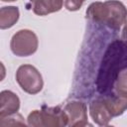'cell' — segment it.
Returning a JSON list of instances; mask_svg holds the SVG:
<instances>
[{"label": "cell", "mask_w": 127, "mask_h": 127, "mask_svg": "<svg viewBox=\"0 0 127 127\" xmlns=\"http://www.w3.org/2000/svg\"><path fill=\"white\" fill-rule=\"evenodd\" d=\"M31 127H66L67 116L64 109L59 106L46 107L32 111L27 118Z\"/></svg>", "instance_id": "obj_1"}, {"label": "cell", "mask_w": 127, "mask_h": 127, "mask_svg": "<svg viewBox=\"0 0 127 127\" xmlns=\"http://www.w3.org/2000/svg\"><path fill=\"white\" fill-rule=\"evenodd\" d=\"M16 80L20 87L29 94L39 93L44 85L40 71L32 64H22L16 71Z\"/></svg>", "instance_id": "obj_2"}, {"label": "cell", "mask_w": 127, "mask_h": 127, "mask_svg": "<svg viewBox=\"0 0 127 127\" xmlns=\"http://www.w3.org/2000/svg\"><path fill=\"white\" fill-rule=\"evenodd\" d=\"M39 41L37 35L28 29L16 32L10 42V48L14 55L18 57H28L36 53Z\"/></svg>", "instance_id": "obj_3"}, {"label": "cell", "mask_w": 127, "mask_h": 127, "mask_svg": "<svg viewBox=\"0 0 127 127\" xmlns=\"http://www.w3.org/2000/svg\"><path fill=\"white\" fill-rule=\"evenodd\" d=\"M68 127H83L87 122L86 105L81 101H70L64 106Z\"/></svg>", "instance_id": "obj_4"}, {"label": "cell", "mask_w": 127, "mask_h": 127, "mask_svg": "<svg viewBox=\"0 0 127 127\" xmlns=\"http://www.w3.org/2000/svg\"><path fill=\"white\" fill-rule=\"evenodd\" d=\"M109 8V16L106 25L114 30L120 29L127 18V8L120 1H106Z\"/></svg>", "instance_id": "obj_5"}, {"label": "cell", "mask_w": 127, "mask_h": 127, "mask_svg": "<svg viewBox=\"0 0 127 127\" xmlns=\"http://www.w3.org/2000/svg\"><path fill=\"white\" fill-rule=\"evenodd\" d=\"M89 113L92 120L99 126L107 125L113 117L104 98L93 99L89 104Z\"/></svg>", "instance_id": "obj_6"}, {"label": "cell", "mask_w": 127, "mask_h": 127, "mask_svg": "<svg viewBox=\"0 0 127 127\" xmlns=\"http://www.w3.org/2000/svg\"><path fill=\"white\" fill-rule=\"evenodd\" d=\"M19 108L20 99L16 93L11 90H2L0 92V117L16 114Z\"/></svg>", "instance_id": "obj_7"}, {"label": "cell", "mask_w": 127, "mask_h": 127, "mask_svg": "<svg viewBox=\"0 0 127 127\" xmlns=\"http://www.w3.org/2000/svg\"><path fill=\"white\" fill-rule=\"evenodd\" d=\"M109 16V9L105 2H93L91 3L86 10V18L92 22L105 24L107 23Z\"/></svg>", "instance_id": "obj_8"}, {"label": "cell", "mask_w": 127, "mask_h": 127, "mask_svg": "<svg viewBox=\"0 0 127 127\" xmlns=\"http://www.w3.org/2000/svg\"><path fill=\"white\" fill-rule=\"evenodd\" d=\"M105 102L112 116H119L127 109V94L115 92L113 95L105 97Z\"/></svg>", "instance_id": "obj_9"}, {"label": "cell", "mask_w": 127, "mask_h": 127, "mask_svg": "<svg viewBox=\"0 0 127 127\" xmlns=\"http://www.w3.org/2000/svg\"><path fill=\"white\" fill-rule=\"evenodd\" d=\"M20 12L16 6H5L0 9V29L5 30L13 27L18 21Z\"/></svg>", "instance_id": "obj_10"}, {"label": "cell", "mask_w": 127, "mask_h": 127, "mask_svg": "<svg viewBox=\"0 0 127 127\" xmlns=\"http://www.w3.org/2000/svg\"><path fill=\"white\" fill-rule=\"evenodd\" d=\"M33 11L35 14L40 16H45L50 13L60 11L64 5V2L61 0H48V1H34Z\"/></svg>", "instance_id": "obj_11"}, {"label": "cell", "mask_w": 127, "mask_h": 127, "mask_svg": "<svg viewBox=\"0 0 127 127\" xmlns=\"http://www.w3.org/2000/svg\"><path fill=\"white\" fill-rule=\"evenodd\" d=\"M0 127H31L25 123L24 117L19 114H13L6 117H0Z\"/></svg>", "instance_id": "obj_12"}, {"label": "cell", "mask_w": 127, "mask_h": 127, "mask_svg": "<svg viewBox=\"0 0 127 127\" xmlns=\"http://www.w3.org/2000/svg\"><path fill=\"white\" fill-rule=\"evenodd\" d=\"M114 89L115 92L127 94V69H123L117 74L114 81Z\"/></svg>", "instance_id": "obj_13"}, {"label": "cell", "mask_w": 127, "mask_h": 127, "mask_svg": "<svg viewBox=\"0 0 127 127\" xmlns=\"http://www.w3.org/2000/svg\"><path fill=\"white\" fill-rule=\"evenodd\" d=\"M83 2H79V1H65L64 2V5L66 7L67 10L69 11H75L78 10L79 7L82 5Z\"/></svg>", "instance_id": "obj_14"}, {"label": "cell", "mask_w": 127, "mask_h": 127, "mask_svg": "<svg viewBox=\"0 0 127 127\" xmlns=\"http://www.w3.org/2000/svg\"><path fill=\"white\" fill-rule=\"evenodd\" d=\"M122 40L125 43V45H127V20H126L123 30H122Z\"/></svg>", "instance_id": "obj_15"}, {"label": "cell", "mask_w": 127, "mask_h": 127, "mask_svg": "<svg viewBox=\"0 0 127 127\" xmlns=\"http://www.w3.org/2000/svg\"><path fill=\"white\" fill-rule=\"evenodd\" d=\"M83 127H93V125L92 124H90V123H87L86 125H84Z\"/></svg>", "instance_id": "obj_16"}, {"label": "cell", "mask_w": 127, "mask_h": 127, "mask_svg": "<svg viewBox=\"0 0 127 127\" xmlns=\"http://www.w3.org/2000/svg\"><path fill=\"white\" fill-rule=\"evenodd\" d=\"M100 127H114V126H111V125H103V126H100Z\"/></svg>", "instance_id": "obj_17"}]
</instances>
